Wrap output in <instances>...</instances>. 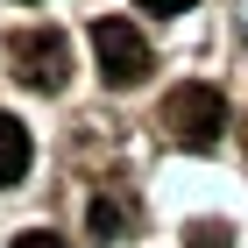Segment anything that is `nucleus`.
Returning a JSON list of instances; mask_svg holds the SVG:
<instances>
[{"instance_id":"nucleus-1","label":"nucleus","mask_w":248,"mask_h":248,"mask_svg":"<svg viewBox=\"0 0 248 248\" xmlns=\"http://www.w3.org/2000/svg\"><path fill=\"white\" fill-rule=\"evenodd\" d=\"M163 135L170 142H185V149H213L220 135H227V99H220V85H199V78H185V85H170L163 93Z\"/></svg>"},{"instance_id":"nucleus-2","label":"nucleus","mask_w":248,"mask_h":248,"mask_svg":"<svg viewBox=\"0 0 248 248\" xmlns=\"http://www.w3.org/2000/svg\"><path fill=\"white\" fill-rule=\"evenodd\" d=\"M93 57H99V78L114 85V93H135L142 78H149V36L135 29V21H93Z\"/></svg>"},{"instance_id":"nucleus-3","label":"nucleus","mask_w":248,"mask_h":248,"mask_svg":"<svg viewBox=\"0 0 248 248\" xmlns=\"http://www.w3.org/2000/svg\"><path fill=\"white\" fill-rule=\"evenodd\" d=\"M7 57H15V78L36 93H64V78H71V43L57 29H21L7 43Z\"/></svg>"},{"instance_id":"nucleus-4","label":"nucleus","mask_w":248,"mask_h":248,"mask_svg":"<svg viewBox=\"0 0 248 248\" xmlns=\"http://www.w3.org/2000/svg\"><path fill=\"white\" fill-rule=\"evenodd\" d=\"M21 177H29V128L0 114V185H21Z\"/></svg>"},{"instance_id":"nucleus-5","label":"nucleus","mask_w":248,"mask_h":248,"mask_svg":"<svg viewBox=\"0 0 248 248\" xmlns=\"http://www.w3.org/2000/svg\"><path fill=\"white\" fill-rule=\"evenodd\" d=\"M121 227H128V206L121 199H93V234L99 241H121Z\"/></svg>"},{"instance_id":"nucleus-6","label":"nucleus","mask_w":248,"mask_h":248,"mask_svg":"<svg viewBox=\"0 0 248 248\" xmlns=\"http://www.w3.org/2000/svg\"><path fill=\"white\" fill-rule=\"evenodd\" d=\"M191 241H199V248H227L234 227H227V220H199V227H191Z\"/></svg>"},{"instance_id":"nucleus-7","label":"nucleus","mask_w":248,"mask_h":248,"mask_svg":"<svg viewBox=\"0 0 248 248\" xmlns=\"http://www.w3.org/2000/svg\"><path fill=\"white\" fill-rule=\"evenodd\" d=\"M15 248H64V234H50V227H29V234H15Z\"/></svg>"},{"instance_id":"nucleus-8","label":"nucleus","mask_w":248,"mask_h":248,"mask_svg":"<svg viewBox=\"0 0 248 248\" xmlns=\"http://www.w3.org/2000/svg\"><path fill=\"white\" fill-rule=\"evenodd\" d=\"M135 7H149V15H185L191 0H135Z\"/></svg>"}]
</instances>
